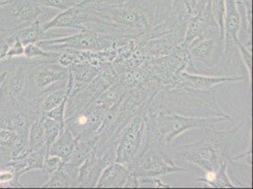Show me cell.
<instances>
[{
    "label": "cell",
    "instance_id": "cell-1",
    "mask_svg": "<svg viewBox=\"0 0 253 189\" xmlns=\"http://www.w3.org/2000/svg\"><path fill=\"white\" fill-rule=\"evenodd\" d=\"M83 2L86 4L85 25L93 23L97 26L93 31L115 36L136 38L159 23L166 21L160 16L152 0H129L122 6L106 7Z\"/></svg>",
    "mask_w": 253,
    "mask_h": 189
},
{
    "label": "cell",
    "instance_id": "cell-2",
    "mask_svg": "<svg viewBox=\"0 0 253 189\" xmlns=\"http://www.w3.org/2000/svg\"><path fill=\"white\" fill-rule=\"evenodd\" d=\"M147 145L169 149L174 140L181 134L193 129H206L216 126L219 122L228 120L222 116H181L170 113L163 108H146Z\"/></svg>",
    "mask_w": 253,
    "mask_h": 189
},
{
    "label": "cell",
    "instance_id": "cell-3",
    "mask_svg": "<svg viewBox=\"0 0 253 189\" xmlns=\"http://www.w3.org/2000/svg\"><path fill=\"white\" fill-rule=\"evenodd\" d=\"M240 127L241 124L226 132L206 128L202 139L187 145H180L176 149L177 153L187 162L200 167L204 172L217 170L224 163L230 162V147Z\"/></svg>",
    "mask_w": 253,
    "mask_h": 189
},
{
    "label": "cell",
    "instance_id": "cell-4",
    "mask_svg": "<svg viewBox=\"0 0 253 189\" xmlns=\"http://www.w3.org/2000/svg\"><path fill=\"white\" fill-rule=\"evenodd\" d=\"M36 119L25 112L0 114V169L29 152V130Z\"/></svg>",
    "mask_w": 253,
    "mask_h": 189
},
{
    "label": "cell",
    "instance_id": "cell-5",
    "mask_svg": "<svg viewBox=\"0 0 253 189\" xmlns=\"http://www.w3.org/2000/svg\"><path fill=\"white\" fill-rule=\"evenodd\" d=\"M129 39L132 38L115 36L111 33L86 29L73 35L54 37L36 44L40 46L42 49L47 51L61 52L64 49H75L80 51H100L113 47H119Z\"/></svg>",
    "mask_w": 253,
    "mask_h": 189
},
{
    "label": "cell",
    "instance_id": "cell-6",
    "mask_svg": "<svg viewBox=\"0 0 253 189\" xmlns=\"http://www.w3.org/2000/svg\"><path fill=\"white\" fill-rule=\"evenodd\" d=\"M30 79L32 85V104L39 107L45 94L53 90L66 87L68 83V67L62 66L53 59H29Z\"/></svg>",
    "mask_w": 253,
    "mask_h": 189
},
{
    "label": "cell",
    "instance_id": "cell-7",
    "mask_svg": "<svg viewBox=\"0 0 253 189\" xmlns=\"http://www.w3.org/2000/svg\"><path fill=\"white\" fill-rule=\"evenodd\" d=\"M146 109L133 116L123 129L116 146V162L128 166L140 156L147 145Z\"/></svg>",
    "mask_w": 253,
    "mask_h": 189
},
{
    "label": "cell",
    "instance_id": "cell-8",
    "mask_svg": "<svg viewBox=\"0 0 253 189\" xmlns=\"http://www.w3.org/2000/svg\"><path fill=\"white\" fill-rule=\"evenodd\" d=\"M126 167L133 171L138 178L162 177L188 170L175 164L169 149L155 146L146 147L143 153Z\"/></svg>",
    "mask_w": 253,
    "mask_h": 189
},
{
    "label": "cell",
    "instance_id": "cell-9",
    "mask_svg": "<svg viewBox=\"0 0 253 189\" xmlns=\"http://www.w3.org/2000/svg\"><path fill=\"white\" fill-rule=\"evenodd\" d=\"M187 49L193 65V73L211 72L215 70L216 67H220L224 41L219 34L207 36L201 41L191 45Z\"/></svg>",
    "mask_w": 253,
    "mask_h": 189
},
{
    "label": "cell",
    "instance_id": "cell-10",
    "mask_svg": "<svg viewBox=\"0 0 253 189\" xmlns=\"http://www.w3.org/2000/svg\"><path fill=\"white\" fill-rule=\"evenodd\" d=\"M42 6L38 0H11L0 6V30L14 31L37 21Z\"/></svg>",
    "mask_w": 253,
    "mask_h": 189
},
{
    "label": "cell",
    "instance_id": "cell-11",
    "mask_svg": "<svg viewBox=\"0 0 253 189\" xmlns=\"http://www.w3.org/2000/svg\"><path fill=\"white\" fill-rule=\"evenodd\" d=\"M115 148L106 150L102 155H96L95 153L91 154L79 168L76 188H95L103 169L111 163L115 162Z\"/></svg>",
    "mask_w": 253,
    "mask_h": 189
},
{
    "label": "cell",
    "instance_id": "cell-12",
    "mask_svg": "<svg viewBox=\"0 0 253 189\" xmlns=\"http://www.w3.org/2000/svg\"><path fill=\"white\" fill-rule=\"evenodd\" d=\"M244 80L243 77H210L207 75L181 71L164 86H184L199 91H211L219 84Z\"/></svg>",
    "mask_w": 253,
    "mask_h": 189
},
{
    "label": "cell",
    "instance_id": "cell-13",
    "mask_svg": "<svg viewBox=\"0 0 253 189\" xmlns=\"http://www.w3.org/2000/svg\"><path fill=\"white\" fill-rule=\"evenodd\" d=\"M85 14H86V4L81 2L76 4L73 7L60 11L50 21L42 25L43 31L48 32L52 29H77L79 31H84L90 29L85 25Z\"/></svg>",
    "mask_w": 253,
    "mask_h": 189
},
{
    "label": "cell",
    "instance_id": "cell-14",
    "mask_svg": "<svg viewBox=\"0 0 253 189\" xmlns=\"http://www.w3.org/2000/svg\"><path fill=\"white\" fill-rule=\"evenodd\" d=\"M130 169L125 165L113 162L102 171L95 188L98 189H122L128 177Z\"/></svg>",
    "mask_w": 253,
    "mask_h": 189
},
{
    "label": "cell",
    "instance_id": "cell-15",
    "mask_svg": "<svg viewBox=\"0 0 253 189\" xmlns=\"http://www.w3.org/2000/svg\"><path fill=\"white\" fill-rule=\"evenodd\" d=\"M46 154V148H42L33 152H27L19 158L10 162L7 167L12 169L15 178L20 182L21 176L32 170H42L43 160Z\"/></svg>",
    "mask_w": 253,
    "mask_h": 189
},
{
    "label": "cell",
    "instance_id": "cell-16",
    "mask_svg": "<svg viewBox=\"0 0 253 189\" xmlns=\"http://www.w3.org/2000/svg\"><path fill=\"white\" fill-rule=\"evenodd\" d=\"M79 168L68 163H62V165L50 174L49 180L41 186V188L47 189H63V188H76L78 179Z\"/></svg>",
    "mask_w": 253,
    "mask_h": 189
},
{
    "label": "cell",
    "instance_id": "cell-17",
    "mask_svg": "<svg viewBox=\"0 0 253 189\" xmlns=\"http://www.w3.org/2000/svg\"><path fill=\"white\" fill-rule=\"evenodd\" d=\"M229 163H224L217 170L206 171L200 177L193 179L195 182H200L207 188L211 189H235L237 186L233 184L228 172Z\"/></svg>",
    "mask_w": 253,
    "mask_h": 189
},
{
    "label": "cell",
    "instance_id": "cell-18",
    "mask_svg": "<svg viewBox=\"0 0 253 189\" xmlns=\"http://www.w3.org/2000/svg\"><path fill=\"white\" fill-rule=\"evenodd\" d=\"M76 143L77 138L67 128L64 127L56 140L53 142L52 145L49 147L47 154L61 158L64 163L71 156L76 147Z\"/></svg>",
    "mask_w": 253,
    "mask_h": 189
},
{
    "label": "cell",
    "instance_id": "cell-19",
    "mask_svg": "<svg viewBox=\"0 0 253 189\" xmlns=\"http://www.w3.org/2000/svg\"><path fill=\"white\" fill-rule=\"evenodd\" d=\"M14 33L16 38L19 39L24 46L29 44H36L42 40H48L55 37L51 33L43 31L42 26L38 21L34 22L21 29L14 30Z\"/></svg>",
    "mask_w": 253,
    "mask_h": 189
},
{
    "label": "cell",
    "instance_id": "cell-20",
    "mask_svg": "<svg viewBox=\"0 0 253 189\" xmlns=\"http://www.w3.org/2000/svg\"><path fill=\"white\" fill-rule=\"evenodd\" d=\"M199 0H173L171 13L180 22H187L198 12Z\"/></svg>",
    "mask_w": 253,
    "mask_h": 189
},
{
    "label": "cell",
    "instance_id": "cell-21",
    "mask_svg": "<svg viewBox=\"0 0 253 189\" xmlns=\"http://www.w3.org/2000/svg\"><path fill=\"white\" fill-rule=\"evenodd\" d=\"M40 118V117H39ZM32 122L28 136V151L33 152L45 147V137L40 119Z\"/></svg>",
    "mask_w": 253,
    "mask_h": 189
},
{
    "label": "cell",
    "instance_id": "cell-22",
    "mask_svg": "<svg viewBox=\"0 0 253 189\" xmlns=\"http://www.w3.org/2000/svg\"><path fill=\"white\" fill-rule=\"evenodd\" d=\"M67 87V86H66ZM66 87L58 88L45 94L39 103V110L42 115H44L53 108L60 105L63 100L68 96V92Z\"/></svg>",
    "mask_w": 253,
    "mask_h": 189
},
{
    "label": "cell",
    "instance_id": "cell-23",
    "mask_svg": "<svg viewBox=\"0 0 253 189\" xmlns=\"http://www.w3.org/2000/svg\"><path fill=\"white\" fill-rule=\"evenodd\" d=\"M39 119L44 132L45 147H46V154H47L49 147L52 145L53 142L56 140V138L58 137L60 132L63 130V128H62L59 122H57L56 120L45 115H42Z\"/></svg>",
    "mask_w": 253,
    "mask_h": 189
},
{
    "label": "cell",
    "instance_id": "cell-24",
    "mask_svg": "<svg viewBox=\"0 0 253 189\" xmlns=\"http://www.w3.org/2000/svg\"><path fill=\"white\" fill-rule=\"evenodd\" d=\"M210 9L213 20L216 23L219 34L224 41V19H225V1L224 0H211Z\"/></svg>",
    "mask_w": 253,
    "mask_h": 189
},
{
    "label": "cell",
    "instance_id": "cell-25",
    "mask_svg": "<svg viewBox=\"0 0 253 189\" xmlns=\"http://www.w3.org/2000/svg\"><path fill=\"white\" fill-rule=\"evenodd\" d=\"M235 45L237 47L239 56L241 57L244 65L247 68L248 75H249V81L252 82V72H253V55L251 51V47L244 45L238 38L235 40Z\"/></svg>",
    "mask_w": 253,
    "mask_h": 189
},
{
    "label": "cell",
    "instance_id": "cell-26",
    "mask_svg": "<svg viewBox=\"0 0 253 189\" xmlns=\"http://www.w3.org/2000/svg\"><path fill=\"white\" fill-rule=\"evenodd\" d=\"M39 2L59 11H65L78 4L75 0H39Z\"/></svg>",
    "mask_w": 253,
    "mask_h": 189
},
{
    "label": "cell",
    "instance_id": "cell-27",
    "mask_svg": "<svg viewBox=\"0 0 253 189\" xmlns=\"http://www.w3.org/2000/svg\"><path fill=\"white\" fill-rule=\"evenodd\" d=\"M140 188L149 187L156 189H169L173 188V186L169 183H165L161 177H152V178H139Z\"/></svg>",
    "mask_w": 253,
    "mask_h": 189
},
{
    "label": "cell",
    "instance_id": "cell-28",
    "mask_svg": "<svg viewBox=\"0 0 253 189\" xmlns=\"http://www.w3.org/2000/svg\"><path fill=\"white\" fill-rule=\"evenodd\" d=\"M63 161L61 158L57 156H52L49 154H45V157L43 160V167L42 171L46 174H51L57 168L62 165Z\"/></svg>",
    "mask_w": 253,
    "mask_h": 189
},
{
    "label": "cell",
    "instance_id": "cell-29",
    "mask_svg": "<svg viewBox=\"0 0 253 189\" xmlns=\"http://www.w3.org/2000/svg\"><path fill=\"white\" fill-rule=\"evenodd\" d=\"M67 97L63 100L60 105L53 108L52 110H50V111H48L47 113L44 114L45 116L52 118L54 120H56L57 122H59L62 128H64V111H65V104H66Z\"/></svg>",
    "mask_w": 253,
    "mask_h": 189
},
{
    "label": "cell",
    "instance_id": "cell-30",
    "mask_svg": "<svg viewBox=\"0 0 253 189\" xmlns=\"http://www.w3.org/2000/svg\"><path fill=\"white\" fill-rule=\"evenodd\" d=\"M152 1L156 4L159 14L164 20H167L172 16L171 8H172L173 0H152Z\"/></svg>",
    "mask_w": 253,
    "mask_h": 189
},
{
    "label": "cell",
    "instance_id": "cell-31",
    "mask_svg": "<svg viewBox=\"0 0 253 189\" xmlns=\"http://www.w3.org/2000/svg\"><path fill=\"white\" fill-rule=\"evenodd\" d=\"M24 53H25V46L22 44L19 39H16L10 46L8 52H7L6 59L11 60V59H16V58H21V57H24Z\"/></svg>",
    "mask_w": 253,
    "mask_h": 189
},
{
    "label": "cell",
    "instance_id": "cell-32",
    "mask_svg": "<svg viewBox=\"0 0 253 189\" xmlns=\"http://www.w3.org/2000/svg\"><path fill=\"white\" fill-rule=\"evenodd\" d=\"M85 2H89L95 6H122L126 4L129 0H84Z\"/></svg>",
    "mask_w": 253,
    "mask_h": 189
},
{
    "label": "cell",
    "instance_id": "cell-33",
    "mask_svg": "<svg viewBox=\"0 0 253 189\" xmlns=\"http://www.w3.org/2000/svg\"><path fill=\"white\" fill-rule=\"evenodd\" d=\"M123 188H125V189H129V188H131V189H138V188H140L139 178L134 174L133 171L130 170L129 175L126 178V183H125Z\"/></svg>",
    "mask_w": 253,
    "mask_h": 189
},
{
    "label": "cell",
    "instance_id": "cell-34",
    "mask_svg": "<svg viewBox=\"0 0 253 189\" xmlns=\"http://www.w3.org/2000/svg\"><path fill=\"white\" fill-rule=\"evenodd\" d=\"M9 64H10V60H8V59L3 60V61H0V74L7 71Z\"/></svg>",
    "mask_w": 253,
    "mask_h": 189
},
{
    "label": "cell",
    "instance_id": "cell-35",
    "mask_svg": "<svg viewBox=\"0 0 253 189\" xmlns=\"http://www.w3.org/2000/svg\"><path fill=\"white\" fill-rule=\"evenodd\" d=\"M10 1H11V0H0V6H3V5H5V4L9 3Z\"/></svg>",
    "mask_w": 253,
    "mask_h": 189
},
{
    "label": "cell",
    "instance_id": "cell-36",
    "mask_svg": "<svg viewBox=\"0 0 253 189\" xmlns=\"http://www.w3.org/2000/svg\"><path fill=\"white\" fill-rule=\"evenodd\" d=\"M77 3H81V2H83V1H84V0H75Z\"/></svg>",
    "mask_w": 253,
    "mask_h": 189
}]
</instances>
